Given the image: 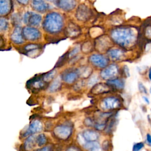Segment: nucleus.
I'll return each mask as SVG.
<instances>
[{
  "mask_svg": "<svg viewBox=\"0 0 151 151\" xmlns=\"http://www.w3.org/2000/svg\"><path fill=\"white\" fill-rule=\"evenodd\" d=\"M113 41L124 48L132 47L137 42L139 31L136 28L130 27H119L111 32Z\"/></svg>",
  "mask_w": 151,
  "mask_h": 151,
  "instance_id": "nucleus-1",
  "label": "nucleus"
},
{
  "mask_svg": "<svg viewBox=\"0 0 151 151\" xmlns=\"http://www.w3.org/2000/svg\"><path fill=\"white\" fill-rule=\"evenodd\" d=\"M63 25V20L61 15L55 12L48 14L43 22L44 29L49 33L59 32Z\"/></svg>",
  "mask_w": 151,
  "mask_h": 151,
  "instance_id": "nucleus-2",
  "label": "nucleus"
},
{
  "mask_svg": "<svg viewBox=\"0 0 151 151\" xmlns=\"http://www.w3.org/2000/svg\"><path fill=\"white\" fill-rule=\"evenodd\" d=\"M41 16L37 13L27 12L23 16V21L25 24L31 26H37L41 22Z\"/></svg>",
  "mask_w": 151,
  "mask_h": 151,
  "instance_id": "nucleus-3",
  "label": "nucleus"
},
{
  "mask_svg": "<svg viewBox=\"0 0 151 151\" xmlns=\"http://www.w3.org/2000/svg\"><path fill=\"white\" fill-rule=\"evenodd\" d=\"M22 33L25 39L31 41L37 40L41 37V33L39 30L31 27H25L22 30Z\"/></svg>",
  "mask_w": 151,
  "mask_h": 151,
  "instance_id": "nucleus-4",
  "label": "nucleus"
},
{
  "mask_svg": "<svg viewBox=\"0 0 151 151\" xmlns=\"http://www.w3.org/2000/svg\"><path fill=\"white\" fill-rule=\"evenodd\" d=\"M119 72V68L116 65L111 64L101 72V77L105 80H110L115 78Z\"/></svg>",
  "mask_w": 151,
  "mask_h": 151,
  "instance_id": "nucleus-5",
  "label": "nucleus"
},
{
  "mask_svg": "<svg viewBox=\"0 0 151 151\" xmlns=\"http://www.w3.org/2000/svg\"><path fill=\"white\" fill-rule=\"evenodd\" d=\"M76 15L78 20L86 21L91 16V12L87 6L84 4H81L78 7Z\"/></svg>",
  "mask_w": 151,
  "mask_h": 151,
  "instance_id": "nucleus-6",
  "label": "nucleus"
},
{
  "mask_svg": "<svg viewBox=\"0 0 151 151\" xmlns=\"http://www.w3.org/2000/svg\"><path fill=\"white\" fill-rule=\"evenodd\" d=\"M89 60L94 65L100 68L106 67L109 62L107 58L100 54H93L91 55Z\"/></svg>",
  "mask_w": 151,
  "mask_h": 151,
  "instance_id": "nucleus-7",
  "label": "nucleus"
},
{
  "mask_svg": "<svg viewBox=\"0 0 151 151\" xmlns=\"http://www.w3.org/2000/svg\"><path fill=\"white\" fill-rule=\"evenodd\" d=\"M54 132L57 137L62 139H65L70 136L71 134V129L68 126L61 125L56 127Z\"/></svg>",
  "mask_w": 151,
  "mask_h": 151,
  "instance_id": "nucleus-8",
  "label": "nucleus"
},
{
  "mask_svg": "<svg viewBox=\"0 0 151 151\" xmlns=\"http://www.w3.org/2000/svg\"><path fill=\"white\" fill-rule=\"evenodd\" d=\"M103 105L104 109H114L119 107L120 103L118 99L111 97L104 99L103 102Z\"/></svg>",
  "mask_w": 151,
  "mask_h": 151,
  "instance_id": "nucleus-9",
  "label": "nucleus"
},
{
  "mask_svg": "<svg viewBox=\"0 0 151 151\" xmlns=\"http://www.w3.org/2000/svg\"><path fill=\"white\" fill-rule=\"evenodd\" d=\"M41 129H42L41 123L38 120H34L30 124L27 131L25 133L24 136H26L31 134H34V133L39 132L41 130Z\"/></svg>",
  "mask_w": 151,
  "mask_h": 151,
  "instance_id": "nucleus-10",
  "label": "nucleus"
},
{
  "mask_svg": "<svg viewBox=\"0 0 151 151\" xmlns=\"http://www.w3.org/2000/svg\"><path fill=\"white\" fill-rule=\"evenodd\" d=\"M58 5L63 10L69 11L75 8L76 2L75 0H59Z\"/></svg>",
  "mask_w": 151,
  "mask_h": 151,
  "instance_id": "nucleus-11",
  "label": "nucleus"
},
{
  "mask_svg": "<svg viewBox=\"0 0 151 151\" xmlns=\"http://www.w3.org/2000/svg\"><path fill=\"white\" fill-rule=\"evenodd\" d=\"M31 6L33 9L38 12H44L48 8V5L44 0H32Z\"/></svg>",
  "mask_w": 151,
  "mask_h": 151,
  "instance_id": "nucleus-12",
  "label": "nucleus"
},
{
  "mask_svg": "<svg viewBox=\"0 0 151 151\" xmlns=\"http://www.w3.org/2000/svg\"><path fill=\"white\" fill-rule=\"evenodd\" d=\"M24 36L22 29L20 27H16L11 34L12 41L16 44H21L24 42Z\"/></svg>",
  "mask_w": 151,
  "mask_h": 151,
  "instance_id": "nucleus-13",
  "label": "nucleus"
},
{
  "mask_svg": "<svg viewBox=\"0 0 151 151\" xmlns=\"http://www.w3.org/2000/svg\"><path fill=\"white\" fill-rule=\"evenodd\" d=\"M80 27L74 23L69 24L66 28V34L70 37H76L80 34Z\"/></svg>",
  "mask_w": 151,
  "mask_h": 151,
  "instance_id": "nucleus-14",
  "label": "nucleus"
},
{
  "mask_svg": "<svg viewBox=\"0 0 151 151\" xmlns=\"http://www.w3.org/2000/svg\"><path fill=\"white\" fill-rule=\"evenodd\" d=\"M108 55L113 60H120L124 57L125 52L121 49L114 48L108 51Z\"/></svg>",
  "mask_w": 151,
  "mask_h": 151,
  "instance_id": "nucleus-15",
  "label": "nucleus"
},
{
  "mask_svg": "<svg viewBox=\"0 0 151 151\" xmlns=\"http://www.w3.org/2000/svg\"><path fill=\"white\" fill-rule=\"evenodd\" d=\"M11 0H0V14L6 15L11 9Z\"/></svg>",
  "mask_w": 151,
  "mask_h": 151,
  "instance_id": "nucleus-16",
  "label": "nucleus"
},
{
  "mask_svg": "<svg viewBox=\"0 0 151 151\" xmlns=\"http://www.w3.org/2000/svg\"><path fill=\"white\" fill-rule=\"evenodd\" d=\"M78 76L77 72L71 71L64 74L63 76V79L67 83H72L77 79Z\"/></svg>",
  "mask_w": 151,
  "mask_h": 151,
  "instance_id": "nucleus-17",
  "label": "nucleus"
},
{
  "mask_svg": "<svg viewBox=\"0 0 151 151\" xmlns=\"http://www.w3.org/2000/svg\"><path fill=\"white\" fill-rule=\"evenodd\" d=\"M92 72V70L88 67H83L78 69L77 73L78 76L81 77L86 78L88 77Z\"/></svg>",
  "mask_w": 151,
  "mask_h": 151,
  "instance_id": "nucleus-18",
  "label": "nucleus"
},
{
  "mask_svg": "<svg viewBox=\"0 0 151 151\" xmlns=\"http://www.w3.org/2000/svg\"><path fill=\"white\" fill-rule=\"evenodd\" d=\"M83 136L84 139L88 142L94 141L97 139V137H98L97 133L93 130H87L84 132L83 134Z\"/></svg>",
  "mask_w": 151,
  "mask_h": 151,
  "instance_id": "nucleus-19",
  "label": "nucleus"
},
{
  "mask_svg": "<svg viewBox=\"0 0 151 151\" xmlns=\"http://www.w3.org/2000/svg\"><path fill=\"white\" fill-rule=\"evenodd\" d=\"M108 90H109V88L106 84H99L94 86L93 88L91 90V92L95 94H98V93L106 92L108 91Z\"/></svg>",
  "mask_w": 151,
  "mask_h": 151,
  "instance_id": "nucleus-20",
  "label": "nucleus"
},
{
  "mask_svg": "<svg viewBox=\"0 0 151 151\" xmlns=\"http://www.w3.org/2000/svg\"><path fill=\"white\" fill-rule=\"evenodd\" d=\"M108 83L118 89H122L124 86V81L122 79H113L108 81Z\"/></svg>",
  "mask_w": 151,
  "mask_h": 151,
  "instance_id": "nucleus-21",
  "label": "nucleus"
},
{
  "mask_svg": "<svg viewBox=\"0 0 151 151\" xmlns=\"http://www.w3.org/2000/svg\"><path fill=\"white\" fill-rule=\"evenodd\" d=\"M36 142V139L34 136H29L27 138L24 143V146L25 149H31L33 147H34L35 143Z\"/></svg>",
  "mask_w": 151,
  "mask_h": 151,
  "instance_id": "nucleus-22",
  "label": "nucleus"
},
{
  "mask_svg": "<svg viewBox=\"0 0 151 151\" xmlns=\"http://www.w3.org/2000/svg\"><path fill=\"white\" fill-rule=\"evenodd\" d=\"M84 148H86V149L88 150H99L100 148V145L99 144L94 141H91V142H87L85 145H84Z\"/></svg>",
  "mask_w": 151,
  "mask_h": 151,
  "instance_id": "nucleus-23",
  "label": "nucleus"
},
{
  "mask_svg": "<svg viewBox=\"0 0 151 151\" xmlns=\"http://www.w3.org/2000/svg\"><path fill=\"white\" fill-rule=\"evenodd\" d=\"M96 44H97V46L96 47L98 48L99 50H101V49L103 50H106L107 49L108 47V45H109V44H110V41L109 40H108L107 38H104V43H101V42L100 41V40H98V41H96Z\"/></svg>",
  "mask_w": 151,
  "mask_h": 151,
  "instance_id": "nucleus-24",
  "label": "nucleus"
},
{
  "mask_svg": "<svg viewBox=\"0 0 151 151\" xmlns=\"http://www.w3.org/2000/svg\"><path fill=\"white\" fill-rule=\"evenodd\" d=\"M61 86V84L60 83V81L58 79L55 80L52 83V84L50 86L49 91L50 92L55 91H57V90H58L60 88Z\"/></svg>",
  "mask_w": 151,
  "mask_h": 151,
  "instance_id": "nucleus-25",
  "label": "nucleus"
},
{
  "mask_svg": "<svg viewBox=\"0 0 151 151\" xmlns=\"http://www.w3.org/2000/svg\"><path fill=\"white\" fill-rule=\"evenodd\" d=\"M36 142L37 145L40 147L44 145L47 142V138L45 134H39L36 139Z\"/></svg>",
  "mask_w": 151,
  "mask_h": 151,
  "instance_id": "nucleus-26",
  "label": "nucleus"
},
{
  "mask_svg": "<svg viewBox=\"0 0 151 151\" xmlns=\"http://www.w3.org/2000/svg\"><path fill=\"white\" fill-rule=\"evenodd\" d=\"M55 73H56V72L55 70H52V71L48 72V73L44 74V76L42 77L44 81H45L46 83L49 82L50 81H51V80L53 79V78L55 76Z\"/></svg>",
  "mask_w": 151,
  "mask_h": 151,
  "instance_id": "nucleus-27",
  "label": "nucleus"
},
{
  "mask_svg": "<svg viewBox=\"0 0 151 151\" xmlns=\"http://www.w3.org/2000/svg\"><path fill=\"white\" fill-rule=\"evenodd\" d=\"M69 57V53L67 52V54H64L63 55H62L59 60H58L57 63L56 64V67H61L62 66L63 64H64V63H65V61L67 60V58Z\"/></svg>",
  "mask_w": 151,
  "mask_h": 151,
  "instance_id": "nucleus-28",
  "label": "nucleus"
},
{
  "mask_svg": "<svg viewBox=\"0 0 151 151\" xmlns=\"http://www.w3.org/2000/svg\"><path fill=\"white\" fill-rule=\"evenodd\" d=\"M144 33L146 38L151 40V23L147 24L145 27Z\"/></svg>",
  "mask_w": 151,
  "mask_h": 151,
  "instance_id": "nucleus-29",
  "label": "nucleus"
},
{
  "mask_svg": "<svg viewBox=\"0 0 151 151\" xmlns=\"http://www.w3.org/2000/svg\"><path fill=\"white\" fill-rule=\"evenodd\" d=\"M40 48V45L38 44H28L26 46L24 47V50H26L27 51H31L34 49H37V48Z\"/></svg>",
  "mask_w": 151,
  "mask_h": 151,
  "instance_id": "nucleus-30",
  "label": "nucleus"
},
{
  "mask_svg": "<svg viewBox=\"0 0 151 151\" xmlns=\"http://www.w3.org/2000/svg\"><path fill=\"white\" fill-rule=\"evenodd\" d=\"M145 146V145L143 142H139L134 144L133 146V151H139L143 149Z\"/></svg>",
  "mask_w": 151,
  "mask_h": 151,
  "instance_id": "nucleus-31",
  "label": "nucleus"
},
{
  "mask_svg": "<svg viewBox=\"0 0 151 151\" xmlns=\"http://www.w3.org/2000/svg\"><path fill=\"white\" fill-rule=\"evenodd\" d=\"M8 27V22L7 21L3 18H1V24H0V27H1V30H5Z\"/></svg>",
  "mask_w": 151,
  "mask_h": 151,
  "instance_id": "nucleus-32",
  "label": "nucleus"
},
{
  "mask_svg": "<svg viewBox=\"0 0 151 151\" xmlns=\"http://www.w3.org/2000/svg\"><path fill=\"white\" fill-rule=\"evenodd\" d=\"M138 88H139V90L140 91V93L145 94H146L147 93V90L146 88L142 83L140 82L138 83Z\"/></svg>",
  "mask_w": 151,
  "mask_h": 151,
  "instance_id": "nucleus-33",
  "label": "nucleus"
},
{
  "mask_svg": "<svg viewBox=\"0 0 151 151\" xmlns=\"http://www.w3.org/2000/svg\"><path fill=\"white\" fill-rule=\"evenodd\" d=\"M79 51V48L76 47H75L70 53H69V57H70L71 56L73 57V56H74L76 54H77Z\"/></svg>",
  "mask_w": 151,
  "mask_h": 151,
  "instance_id": "nucleus-34",
  "label": "nucleus"
},
{
  "mask_svg": "<svg viewBox=\"0 0 151 151\" xmlns=\"http://www.w3.org/2000/svg\"><path fill=\"white\" fill-rule=\"evenodd\" d=\"M145 141L146 144L151 147V134L150 133H147Z\"/></svg>",
  "mask_w": 151,
  "mask_h": 151,
  "instance_id": "nucleus-35",
  "label": "nucleus"
},
{
  "mask_svg": "<svg viewBox=\"0 0 151 151\" xmlns=\"http://www.w3.org/2000/svg\"><path fill=\"white\" fill-rule=\"evenodd\" d=\"M83 47H86V48H82V50L83 51H85L86 52V49H88V50H90L91 48V44L90 43L88 42V43H84L83 45Z\"/></svg>",
  "mask_w": 151,
  "mask_h": 151,
  "instance_id": "nucleus-36",
  "label": "nucleus"
},
{
  "mask_svg": "<svg viewBox=\"0 0 151 151\" xmlns=\"http://www.w3.org/2000/svg\"><path fill=\"white\" fill-rule=\"evenodd\" d=\"M19 4H21L22 5H26L28 2L29 0H17Z\"/></svg>",
  "mask_w": 151,
  "mask_h": 151,
  "instance_id": "nucleus-37",
  "label": "nucleus"
},
{
  "mask_svg": "<svg viewBox=\"0 0 151 151\" xmlns=\"http://www.w3.org/2000/svg\"><path fill=\"white\" fill-rule=\"evenodd\" d=\"M143 100L146 103V104H149L150 103L149 100V99H148L146 96H143Z\"/></svg>",
  "mask_w": 151,
  "mask_h": 151,
  "instance_id": "nucleus-38",
  "label": "nucleus"
},
{
  "mask_svg": "<svg viewBox=\"0 0 151 151\" xmlns=\"http://www.w3.org/2000/svg\"><path fill=\"white\" fill-rule=\"evenodd\" d=\"M39 150H51V149H50V146H47V147H43V148H42V149H39Z\"/></svg>",
  "mask_w": 151,
  "mask_h": 151,
  "instance_id": "nucleus-39",
  "label": "nucleus"
},
{
  "mask_svg": "<svg viewBox=\"0 0 151 151\" xmlns=\"http://www.w3.org/2000/svg\"><path fill=\"white\" fill-rule=\"evenodd\" d=\"M148 77L149 78V80L151 81V67H150L149 70V72H148Z\"/></svg>",
  "mask_w": 151,
  "mask_h": 151,
  "instance_id": "nucleus-40",
  "label": "nucleus"
},
{
  "mask_svg": "<svg viewBox=\"0 0 151 151\" xmlns=\"http://www.w3.org/2000/svg\"><path fill=\"white\" fill-rule=\"evenodd\" d=\"M47 1H51V2H54V1H55V0H47Z\"/></svg>",
  "mask_w": 151,
  "mask_h": 151,
  "instance_id": "nucleus-41",
  "label": "nucleus"
},
{
  "mask_svg": "<svg viewBox=\"0 0 151 151\" xmlns=\"http://www.w3.org/2000/svg\"><path fill=\"white\" fill-rule=\"evenodd\" d=\"M149 92H150V94H151V87H150V89H149Z\"/></svg>",
  "mask_w": 151,
  "mask_h": 151,
  "instance_id": "nucleus-42",
  "label": "nucleus"
}]
</instances>
